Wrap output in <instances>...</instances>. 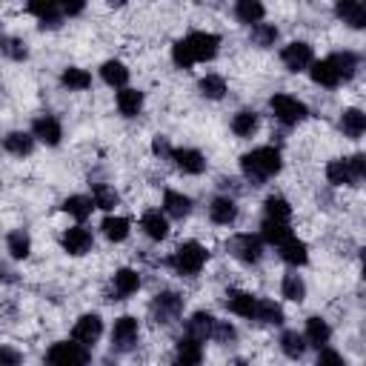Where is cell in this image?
<instances>
[{
  "instance_id": "cell-46",
  "label": "cell",
  "mask_w": 366,
  "mask_h": 366,
  "mask_svg": "<svg viewBox=\"0 0 366 366\" xmlns=\"http://www.w3.org/2000/svg\"><path fill=\"white\" fill-rule=\"evenodd\" d=\"M212 338H215V341H221V343H229V341H235V326H232L229 321H215V326H212Z\"/></svg>"
},
{
  "instance_id": "cell-15",
  "label": "cell",
  "mask_w": 366,
  "mask_h": 366,
  "mask_svg": "<svg viewBox=\"0 0 366 366\" xmlns=\"http://www.w3.org/2000/svg\"><path fill=\"white\" fill-rule=\"evenodd\" d=\"M335 12L352 29H363L366 26V6L363 4H355V0H341V4L335 6Z\"/></svg>"
},
{
  "instance_id": "cell-36",
  "label": "cell",
  "mask_w": 366,
  "mask_h": 366,
  "mask_svg": "<svg viewBox=\"0 0 366 366\" xmlns=\"http://www.w3.org/2000/svg\"><path fill=\"white\" fill-rule=\"evenodd\" d=\"M232 132H235L238 137H252V135L258 132V115L249 112V109L238 112V115L232 118Z\"/></svg>"
},
{
  "instance_id": "cell-6",
  "label": "cell",
  "mask_w": 366,
  "mask_h": 366,
  "mask_svg": "<svg viewBox=\"0 0 366 366\" xmlns=\"http://www.w3.org/2000/svg\"><path fill=\"white\" fill-rule=\"evenodd\" d=\"M181 312H183V298L175 295V292H161V295L152 301V318L158 324H172Z\"/></svg>"
},
{
  "instance_id": "cell-1",
  "label": "cell",
  "mask_w": 366,
  "mask_h": 366,
  "mask_svg": "<svg viewBox=\"0 0 366 366\" xmlns=\"http://www.w3.org/2000/svg\"><path fill=\"white\" fill-rule=\"evenodd\" d=\"M280 166H283V161H280V152L275 149V146H261V149L241 158V169L252 183H261V181L278 175Z\"/></svg>"
},
{
  "instance_id": "cell-10",
  "label": "cell",
  "mask_w": 366,
  "mask_h": 366,
  "mask_svg": "<svg viewBox=\"0 0 366 366\" xmlns=\"http://www.w3.org/2000/svg\"><path fill=\"white\" fill-rule=\"evenodd\" d=\"M60 244H63V249L69 255H86L92 249V232L84 229V227H72V229L63 232Z\"/></svg>"
},
{
  "instance_id": "cell-17",
  "label": "cell",
  "mask_w": 366,
  "mask_h": 366,
  "mask_svg": "<svg viewBox=\"0 0 366 366\" xmlns=\"http://www.w3.org/2000/svg\"><path fill=\"white\" fill-rule=\"evenodd\" d=\"M4 149H6L9 155L26 158V155H32V149H35V137H32L29 132H9V135L4 137Z\"/></svg>"
},
{
  "instance_id": "cell-50",
  "label": "cell",
  "mask_w": 366,
  "mask_h": 366,
  "mask_svg": "<svg viewBox=\"0 0 366 366\" xmlns=\"http://www.w3.org/2000/svg\"><path fill=\"white\" fill-rule=\"evenodd\" d=\"M315 366H346V363H343V358H341L335 349H321Z\"/></svg>"
},
{
  "instance_id": "cell-26",
  "label": "cell",
  "mask_w": 366,
  "mask_h": 366,
  "mask_svg": "<svg viewBox=\"0 0 366 366\" xmlns=\"http://www.w3.org/2000/svg\"><path fill=\"white\" fill-rule=\"evenodd\" d=\"M341 129L346 137H360L366 132V115L360 109H346L341 115Z\"/></svg>"
},
{
  "instance_id": "cell-3",
  "label": "cell",
  "mask_w": 366,
  "mask_h": 366,
  "mask_svg": "<svg viewBox=\"0 0 366 366\" xmlns=\"http://www.w3.org/2000/svg\"><path fill=\"white\" fill-rule=\"evenodd\" d=\"M169 263L175 266V272H178V275L192 278V275H198V272L203 269V263H206V249H203L200 244L189 241V244H183V246L172 255V261H169Z\"/></svg>"
},
{
  "instance_id": "cell-19",
  "label": "cell",
  "mask_w": 366,
  "mask_h": 366,
  "mask_svg": "<svg viewBox=\"0 0 366 366\" xmlns=\"http://www.w3.org/2000/svg\"><path fill=\"white\" fill-rule=\"evenodd\" d=\"M212 326H215V318L209 315V312H195L189 321H186V338H192V341H206V338H212Z\"/></svg>"
},
{
  "instance_id": "cell-47",
  "label": "cell",
  "mask_w": 366,
  "mask_h": 366,
  "mask_svg": "<svg viewBox=\"0 0 366 366\" xmlns=\"http://www.w3.org/2000/svg\"><path fill=\"white\" fill-rule=\"evenodd\" d=\"M0 52H6L15 60H23L26 57V43H21L18 38H4V43H0Z\"/></svg>"
},
{
  "instance_id": "cell-12",
  "label": "cell",
  "mask_w": 366,
  "mask_h": 366,
  "mask_svg": "<svg viewBox=\"0 0 366 366\" xmlns=\"http://www.w3.org/2000/svg\"><path fill=\"white\" fill-rule=\"evenodd\" d=\"M101 332H103V321L98 315H84V318H78L75 329H72V338H75L78 343H84V346H89V343H95L101 338Z\"/></svg>"
},
{
  "instance_id": "cell-53",
  "label": "cell",
  "mask_w": 366,
  "mask_h": 366,
  "mask_svg": "<svg viewBox=\"0 0 366 366\" xmlns=\"http://www.w3.org/2000/svg\"><path fill=\"white\" fill-rule=\"evenodd\" d=\"M60 12H63V15H81V12H84V4H63Z\"/></svg>"
},
{
  "instance_id": "cell-9",
  "label": "cell",
  "mask_w": 366,
  "mask_h": 366,
  "mask_svg": "<svg viewBox=\"0 0 366 366\" xmlns=\"http://www.w3.org/2000/svg\"><path fill=\"white\" fill-rule=\"evenodd\" d=\"M135 341H137V321H135L132 315L118 318V321H115V329H112V343H115V349L126 352V349L135 346Z\"/></svg>"
},
{
  "instance_id": "cell-44",
  "label": "cell",
  "mask_w": 366,
  "mask_h": 366,
  "mask_svg": "<svg viewBox=\"0 0 366 366\" xmlns=\"http://www.w3.org/2000/svg\"><path fill=\"white\" fill-rule=\"evenodd\" d=\"M275 40H278V29L272 26V23H258V26H252V43L255 46H275Z\"/></svg>"
},
{
  "instance_id": "cell-29",
  "label": "cell",
  "mask_w": 366,
  "mask_h": 366,
  "mask_svg": "<svg viewBox=\"0 0 366 366\" xmlns=\"http://www.w3.org/2000/svg\"><path fill=\"white\" fill-rule=\"evenodd\" d=\"M263 212H266V221H275V224H289V217H292V206L283 198H275V195L266 198Z\"/></svg>"
},
{
  "instance_id": "cell-11",
  "label": "cell",
  "mask_w": 366,
  "mask_h": 366,
  "mask_svg": "<svg viewBox=\"0 0 366 366\" xmlns=\"http://www.w3.org/2000/svg\"><path fill=\"white\" fill-rule=\"evenodd\" d=\"M32 137L43 140L46 146H57V143H60V137H63L60 120H57V118H52V115H43V118H38V120L32 123Z\"/></svg>"
},
{
  "instance_id": "cell-14",
  "label": "cell",
  "mask_w": 366,
  "mask_h": 366,
  "mask_svg": "<svg viewBox=\"0 0 366 366\" xmlns=\"http://www.w3.org/2000/svg\"><path fill=\"white\" fill-rule=\"evenodd\" d=\"M227 307L241 315V318H255V309H258V298L249 295V292H241V289H232L227 292Z\"/></svg>"
},
{
  "instance_id": "cell-52",
  "label": "cell",
  "mask_w": 366,
  "mask_h": 366,
  "mask_svg": "<svg viewBox=\"0 0 366 366\" xmlns=\"http://www.w3.org/2000/svg\"><path fill=\"white\" fill-rule=\"evenodd\" d=\"M152 149H155V155H169V158H172V146H169V140L161 137V135L152 140Z\"/></svg>"
},
{
  "instance_id": "cell-39",
  "label": "cell",
  "mask_w": 366,
  "mask_h": 366,
  "mask_svg": "<svg viewBox=\"0 0 366 366\" xmlns=\"http://www.w3.org/2000/svg\"><path fill=\"white\" fill-rule=\"evenodd\" d=\"M280 349H283V355L286 358H301L304 352H307V341H304V335H298V332H283L280 335Z\"/></svg>"
},
{
  "instance_id": "cell-37",
  "label": "cell",
  "mask_w": 366,
  "mask_h": 366,
  "mask_svg": "<svg viewBox=\"0 0 366 366\" xmlns=\"http://www.w3.org/2000/svg\"><path fill=\"white\" fill-rule=\"evenodd\" d=\"M280 292H283V298L301 304L307 298V283L301 280V275H286L283 283H280Z\"/></svg>"
},
{
  "instance_id": "cell-13",
  "label": "cell",
  "mask_w": 366,
  "mask_h": 366,
  "mask_svg": "<svg viewBox=\"0 0 366 366\" xmlns=\"http://www.w3.org/2000/svg\"><path fill=\"white\" fill-rule=\"evenodd\" d=\"M172 161L186 175H200L206 169V158L198 149H172Z\"/></svg>"
},
{
  "instance_id": "cell-48",
  "label": "cell",
  "mask_w": 366,
  "mask_h": 366,
  "mask_svg": "<svg viewBox=\"0 0 366 366\" xmlns=\"http://www.w3.org/2000/svg\"><path fill=\"white\" fill-rule=\"evenodd\" d=\"M172 60H175V66H181V69L195 66V60H192V55H189V49H186L183 40H178V43L172 46Z\"/></svg>"
},
{
  "instance_id": "cell-43",
  "label": "cell",
  "mask_w": 366,
  "mask_h": 366,
  "mask_svg": "<svg viewBox=\"0 0 366 366\" xmlns=\"http://www.w3.org/2000/svg\"><path fill=\"white\" fill-rule=\"evenodd\" d=\"M9 252H12V258L15 261H23V258H29V252H32V241H29V235L23 232V229H15L12 235H9Z\"/></svg>"
},
{
  "instance_id": "cell-25",
  "label": "cell",
  "mask_w": 366,
  "mask_h": 366,
  "mask_svg": "<svg viewBox=\"0 0 366 366\" xmlns=\"http://www.w3.org/2000/svg\"><path fill=\"white\" fill-rule=\"evenodd\" d=\"M60 84H63L66 89H78V92H84V89H89V86H92V75H89L86 69L69 66V69H63V75H60Z\"/></svg>"
},
{
  "instance_id": "cell-28",
  "label": "cell",
  "mask_w": 366,
  "mask_h": 366,
  "mask_svg": "<svg viewBox=\"0 0 366 366\" xmlns=\"http://www.w3.org/2000/svg\"><path fill=\"white\" fill-rule=\"evenodd\" d=\"M235 15H238V21H241V23L258 26V23L263 21L266 9H263V4H258V0H241V4L235 6Z\"/></svg>"
},
{
  "instance_id": "cell-31",
  "label": "cell",
  "mask_w": 366,
  "mask_h": 366,
  "mask_svg": "<svg viewBox=\"0 0 366 366\" xmlns=\"http://www.w3.org/2000/svg\"><path fill=\"white\" fill-rule=\"evenodd\" d=\"M92 209H95V203L86 195H72V198L63 200V212H69L72 217H78V221H86V217L92 215Z\"/></svg>"
},
{
  "instance_id": "cell-8",
  "label": "cell",
  "mask_w": 366,
  "mask_h": 366,
  "mask_svg": "<svg viewBox=\"0 0 366 366\" xmlns=\"http://www.w3.org/2000/svg\"><path fill=\"white\" fill-rule=\"evenodd\" d=\"M229 252L244 263H258L263 246H261V238H255V235H235L229 241Z\"/></svg>"
},
{
  "instance_id": "cell-27",
  "label": "cell",
  "mask_w": 366,
  "mask_h": 366,
  "mask_svg": "<svg viewBox=\"0 0 366 366\" xmlns=\"http://www.w3.org/2000/svg\"><path fill=\"white\" fill-rule=\"evenodd\" d=\"M329 338H332V329H329V324L324 321V318H309L307 321V338L304 341H309L312 346H326L329 343Z\"/></svg>"
},
{
  "instance_id": "cell-51",
  "label": "cell",
  "mask_w": 366,
  "mask_h": 366,
  "mask_svg": "<svg viewBox=\"0 0 366 366\" xmlns=\"http://www.w3.org/2000/svg\"><path fill=\"white\" fill-rule=\"evenodd\" d=\"M346 164H349V172H352V178H355V181L366 178V158H363V155H352Z\"/></svg>"
},
{
  "instance_id": "cell-45",
  "label": "cell",
  "mask_w": 366,
  "mask_h": 366,
  "mask_svg": "<svg viewBox=\"0 0 366 366\" xmlns=\"http://www.w3.org/2000/svg\"><path fill=\"white\" fill-rule=\"evenodd\" d=\"M118 192L112 189V186H103V183H98L95 186V192H92V203L95 206H101V209H115L118 206Z\"/></svg>"
},
{
  "instance_id": "cell-7",
  "label": "cell",
  "mask_w": 366,
  "mask_h": 366,
  "mask_svg": "<svg viewBox=\"0 0 366 366\" xmlns=\"http://www.w3.org/2000/svg\"><path fill=\"white\" fill-rule=\"evenodd\" d=\"M280 60H283V66H286L289 72H304V69H309V66H312L315 55H312V46H309V43L295 40V43H289V46L283 49Z\"/></svg>"
},
{
  "instance_id": "cell-34",
  "label": "cell",
  "mask_w": 366,
  "mask_h": 366,
  "mask_svg": "<svg viewBox=\"0 0 366 366\" xmlns=\"http://www.w3.org/2000/svg\"><path fill=\"white\" fill-rule=\"evenodd\" d=\"M164 206H166V212H169L172 217H181V221L192 212V200H189L186 195H181V192H172V189L164 195Z\"/></svg>"
},
{
  "instance_id": "cell-35",
  "label": "cell",
  "mask_w": 366,
  "mask_h": 366,
  "mask_svg": "<svg viewBox=\"0 0 366 366\" xmlns=\"http://www.w3.org/2000/svg\"><path fill=\"white\" fill-rule=\"evenodd\" d=\"M329 63L335 66V72H338L341 81H349V78L355 75V69H358V57H355L352 52H335V55L329 57Z\"/></svg>"
},
{
  "instance_id": "cell-20",
  "label": "cell",
  "mask_w": 366,
  "mask_h": 366,
  "mask_svg": "<svg viewBox=\"0 0 366 366\" xmlns=\"http://www.w3.org/2000/svg\"><path fill=\"white\" fill-rule=\"evenodd\" d=\"M309 75H312L315 84H321V86H326V89H335V86L341 84V78H338L335 66L329 63V57H326V60H312Z\"/></svg>"
},
{
  "instance_id": "cell-22",
  "label": "cell",
  "mask_w": 366,
  "mask_h": 366,
  "mask_svg": "<svg viewBox=\"0 0 366 366\" xmlns=\"http://www.w3.org/2000/svg\"><path fill=\"white\" fill-rule=\"evenodd\" d=\"M101 78H103L109 86H115V89H126L129 69H126L120 60H106V63L101 66Z\"/></svg>"
},
{
  "instance_id": "cell-33",
  "label": "cell",
  "mask_w": 366,
  "mask_h": 366,
  "mask_svg": "<svg viewBox=\"0 0 366 366\" xmlns=\"http://www.w3.org/2000/svg\"><path fill=\"white\" fill-rule=\"evenodd\" d=\"M140 106H143V92H137V89H120L118 92V109H120V115L135 118L140 112Z\"/></svg>"
},
{
  "instance_id": "cell-2",
  "label": "cell",
  "mask_w": 366,
  "mask_h": 366,
  "mask_svg": "<svg viewBox=\"0 0 366 366\" xmlns=\"http://www.w3.org/2000/svg\"><path fill=\"white\" fill-rule=\"evenodd\" d=\"M46 360H49V366H86L89 363V349L78 341H60L49 349Z\"/></svg>"
},
{
  "instance_id": "cell-4",
  "label": "cell",
  "mask_w": 366,
  "mask_h": 366,
  "mask_svg": "<svg viewBox=\"0 0 366 366\" xmlns=\"http://www.w3.org/2000/svg\"><path fill=\"white\" fill-rule=\"evenodd\" d=\"M269 106H272L275 118L280 123H286V126H295V123H301L307 118V106L298 98H292V95H275L269 101Z\"/></svg>"
},
{
  "instance_id": "cell-18",
  "label": "cell",
  "mask_w": 366,
  "mask_h": 366,
  "mask_svg": "<svg viewBox=\"0 0 366 366\" xmlns=\"http://www.w3.org/2000/svg\"><path fill=\"white\" fill-rule=\"evenodd\" d=\"M29 12L40 18V26H43V29H46V26H52V29L60 26V18H63L60 6L52 4V0H35V4H29Z\"/></svg>"
},
{
  "instance_id": "cell-32",
  "label": "cell",
  "mask_w": 366,
  "mask_h": 366,
  "mask_svg": "<svg viewBox=\"0 0 366 366\" xmlns=\"http://www.w3.org/2000/svg\"><path fill=\"white\" fill-rule=\"evenodd\" d=\"M137 286H140V275H137L135 269H120V272L115 275V292H118V298L135 295Z\"/></svg>"
},
{
  "instance_id": "cell-42",
  "label": "cell",
  "mask_w": 366,
  "mask_h": 366,
  "mask_svg": "<svg viewBox=\"0 0 366 366\" xmlns=\"http://www.w3.org/2000/svg\"><path fill=\"white\" fill-rule=\"evenodd\" d=\"M326 178H329V183H335V186H349V183H355V178H352L346 161H329Z\"/></svg>"
},
{
  "instance_id": "cell-40",
  "label": "cell",
  "mask_w": 366,
  "mask_h": 366,
  "mask_svg": "<svg viewBox=\"0 0 366 366\" xmlns=\"http://www.w3.org/2000/svg\"><path fill=\"white\" fill-rule=\"evenodd\" d=\"M200 95L209 98V101H221L227 95V81L224 78H217V75H206L200 84H198Z\"/></svg>"
},
{
  "instance_id": "cell-21",
  "label": "cell",
  "mask_w": 366,
  "mask_h": 366,
  "mask_svg": "<svg viewBox=\"0 0 366 366\" xmlns=\"http://www.w3.org/2000/svg\"><path fill=\"white\" fill-rule=\"evenodd\" d=\"M140 227H143V232L149 235L152 241H164L166 235H169V224H166V217L161 215V212H146L143 215V221H140Z\"/></svg>"
},
{
  "instance_id": "cell-23",
  "label": "cell",
  "mask_w": 366,
  "mask_h": 366,
  "mask_svg": "<svg viewBox=\"0 0 366 366\" xmlns=\"http://www.w3.org/2000/svg\"><path fill=\"white\" fill-rule=\"evenodd\" d=\"M280 258H283L289 266H304V263L309 261V249H307V244H304V241L289 238V241L280 246Z\"/></svg>"
},
{
  "instance_id": "cell-49",
  "label": "cell",
  "mask_w": 366,
  "mask_h": 366,
  "mask_svg": "<svg viewBox=\"0 0 366 366\" xmlns=\"http://www.w3.org/2000/svg\"><path fill=\"white\" fill-rule=\"evenodd\" d=\"M0 366H23V355L15 346H0Z\"/></svg>"
},
{
  "instance_id": "cell-38",
  "label": "cell",
  "mask_w": 366,
  "mask_h": 366,
  "mask_svg": "<svg viewBox=\"0 0 366 366\" xmlns=\"http://www.w3.org/2000/svg\"><path fill=\"white\" fill-rule=\"evenodd\" d=\"M289 238H295L289 229V224H275V221H263V241L266 244H275V246H283Z\"/></svg>"
},
{
  "instance_id": "cell-5",
  "label": "cell",
  "mask_w": 366,
  "mask_h": 366,
  "mask_svg": "<svg viewBox=\"0 0 366 366\" xmlns=\"http://www.w3.org/2000/svg\"><path fill=\"white\" fill-rule=\"evenodd\" d=\"M192 60H212L217 55V46H221V38L212 35V32H192L189 38H183Z\"/></svg>"
},
{
  "instance_id": "cell-30",
  "label": "cell",
  "mask_w": 366,
  "mask_h": 366,
  "mask_svg": "<svg viewBox=\"0 0 366 366\" xmlns=\"http://www.w3.org/2000/svg\"><path fill=\"white\" fill-rule=\"evenodd\" d=\"M101 229H103V235H106L112 244H120V241H126V238H129V221H126V217H115V215H109V217H103Z\"/></svg>"
},
{
  "instance_id": "cell-41",
  "label": "cell",
  "mask_w": 366,
  "mask_h": 366,
  "mask_svg": "<svg viewBox=\"0 0 366 366\" xmlns=\"http://www.w3.org/2000/svg\"><path fill=\"white\" fill-rule=\"evenodd\" d=\"M255 318L263 321V324H283V309L275 301H269V298H258Z\"/></svg>"
},
{
  "instance_id": "cell-16",
  "label": "cell",
  "mask_w": 366,
  "mask_h": 366,
  "mask_svg": "<svg viewBox=\"0 0 366 366\" xmlns=\"http://www.w3.org/2000/svg\"><path fill=\"white\" fill-rule=\"evenodd\" d=\"M209 215H212V221L215 224H221V227H229L235 217H238V203L232 198H215L212 206H209Z\"/></svg>"
},
{
  "instance_id": "cell-24",
  "label": "cell",
  "mask_w": 366,
  "mask_h": 366,
  "mask_svg": "<svg viewBox=\"0 0 366 366\" xmlns=\"http://www.w3.org/2000/svg\"><path fill=\"white\" fill-rule=\"evenodd\" d=\"M200 360H203V346H200V341L181 338V341H178V363H181V366H198Z\"/></svg>"
},
{
  "instance_id": "cell-54",
  "label": "cell",
  "mask_w": 366,
  "mask_h": 366,
  "mask_svg": "<svg viewBox=\"0 0 366 366\" xmlns=\"http://www.w3.org/2000/svg\"><path fill=\"white\" fill-rule=\"evenodd\" d=\"M0 43H4V35H0Z\"/></svg>"
}]
</instances>
